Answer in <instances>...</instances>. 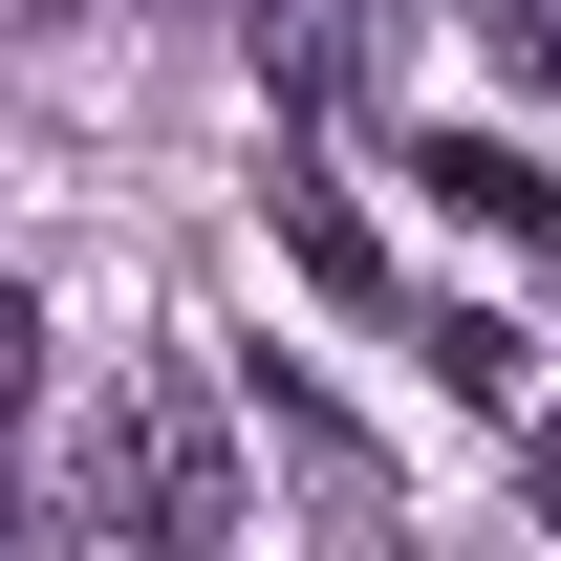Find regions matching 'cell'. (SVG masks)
Masks as SVG:
<instances>
[{"label": "cell", "mask_w": 561, "mask_h": 561, "mask_svg": "<svg viewBox=\"0 0 561 561\" xmlns=\"http://www.w3.org/2000/svg\"><path fill=\"white\" fill-rule=\"evenodd\" d=\"M87 496L130 518V561H238V454H216L195 367H108V432H87Z\"/></svg>", "instance_id": "6da1fadb"}, {"label": "cell", "mask_w": 561, "mask_h": 561, "mask_svg": "<svg viewBox=\"0 0 561 561\" xmlns=\"http://www.w3.org/2000/svg\"><path fill=\"white\" fill-rule=\"evenodd\" d=\"M518 496H540V540H561V389L518 411Z\"/></svg>", "instance_id": "ba28073f"}, {"label": "cell", "mask_w": 561, "mask_h": 561, "mask_svg": "<svg viewBox=\"0 0 561 561\" xmlns=\"http://www.w3.org/2000/svg\"><path fill=\"white\" fill-rule=\"evenodd\" d=\"M432 195H476L496 238H540V260H561V173H540V151H496V130H432Z\"/></svg>", "instance_id": "277c9868"}, {"label": "cell", "mask_w": 561, "mask_h": 561, "mask_svg": "<svg viewBox=\"0 0 561 561\" xmlns=\"http://www.w3.org/2000/svg\"><path fill=\"white\" fill-rule=\"evenodd\" d=\"M476 44H496L518 87H561V0H476Z\"/></svg>", "instance_id": "8992f818"}, {"label": "cell", "mask_w": 561, "mask_h": 561, "mask_svg": "<svg viewBox=\"0 0 561 561\" xmlns=\"http://www.w3.org/2000/svg\"><path fill=\"white\" fill-rule=\"evenodd\" d=\"M260 216H280V260L324 280V302H389V260H367V216H346V195H324V173H280V195H260Z\"/></svg>", "instance_id": "5b68a950"}, {"label": "cell", "mask_w": 561, "mask_h": 561, "mask_svg": "<svg viewBox=\"0 0 561 561\" xmlns=\"http://www.w3.org/2000/svg\"><path fill=\"white\" fill-rule=\"evenodd\" d=\"M260 432H280V476L324 496V540H389V454H367V432L324 411V389H302V367H260Z\"/></svg>", "instance_id": "7a4b0ae2"}, {"label": "cell", "mask_w": 561, "mask_h": 561, "mask_svg": "<svg viewBox=\"0 0 561 561\" xmlns=\"http://www.w3.org/2000/svg\"><path fill=\"white\" fill-rule=\"evenodd\" d=\"M367 44H389V0H260V87L280 108H367Z\"/></svg>", "instance_id": "3957f363"}, {"label": "cell", "mask_w": 561, "mask_h": 561, "mask_svg": "<svg viewBox=\"0 0 561 561\" xmlns=\"http://www.w3.org/2000/svg\"><path fill=\"white\" fill-rule=\"evenodd\" d=\"M44 22H87V0H0V44H44Z\"/></svg>", "instance_id": "9c48e42d"}, {"label": "cell", "mask_w": 561, "mask_h": 561, "mask_svg": "<svg viewBox=\"0 0 561 561\" xmlns=\"http://www.w3.org/2000/svg\"><path fill=\"white\" fill-rule=\"evenodd\" d=\"M22 389H44V302L0 280V432H22Z\"/></svg>", "instance_id": "52a82bcc"}]
</instances>
